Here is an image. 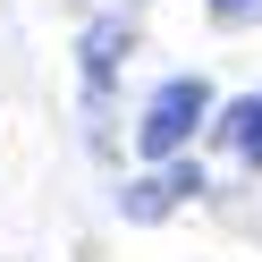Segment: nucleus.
Returning a JSON list of instances; mask_svg holds the SVG:
<instances>
[{"mask_svg": "<svg viewBox=\"0 0 262 262\" xmlns=\"http://www.w3.org/2000/svg\"><path fill=\"white\" fill-rule=\"evenodd\" d=\"M194 186H203V169H194V161H161V169H144L136 186L119 194V211H127L136 228H152V220H169V211L186 203Z\"/></svg>", "mask_w": 262, "mask_h": 262, "instance_id": "nucleus-2", "label": "nucleus"}, {"mask_svg": "<svg viewBox=\"0 0 262 262\" xmlns=\"http://www.w3.org/2000/svg\"><path fill=\"white\" fill-rule=\"evenodd\" d=\"M220 136L262 169V93H245V102H228V110H220Z\"/></svg>", "mask_w": 262, "mask_h": 262, "instance_id": "nucleus-3", "label": "nucleus"}, {"mask_svg": "<svg viewBox=\"0 0 262 262\" xmlns=\"http://www.w3.org/2000/svg\"><path fill=\"white\" fill-rule=\"evenodd\" d=\"M211 17H228V26H245V17H262V0H211Z\"/></svg>", "mask_w": 262, "mask_h": 262, "instance_id": "nucleus-5", "label": "nucleus"}, {"mask_svg": "<svg viewBox=\"0 0 262 262\" xmlns=\"http://www.w3.org/2000/svg\"><path fill=\"white\" fill-rule=\"evenodd\" d=\"M119 51H127V26H119V17H93V26H85V76H93V85L119 68Z\"/></svg>", "mask_w": 262, "mask_h": 262, "instance_id": "nucleus-4", "label": "nucleus"}, {"mask_svg": "<svg viewBox=\"0 0 262 262\" xmlns=\"http://www.w3.org/2000/svg\"><path fill=\"white\" fill-rule=\"evenodd\" d=\"M203 119H211V85L203 76H169V85L144 102V119H136V152L144 161H178Z\"/></svg>", "mask_w": 262, "mask_h": 262, "instance_id": "nucleus-1", "label": "nucleus"}]
</instances>
